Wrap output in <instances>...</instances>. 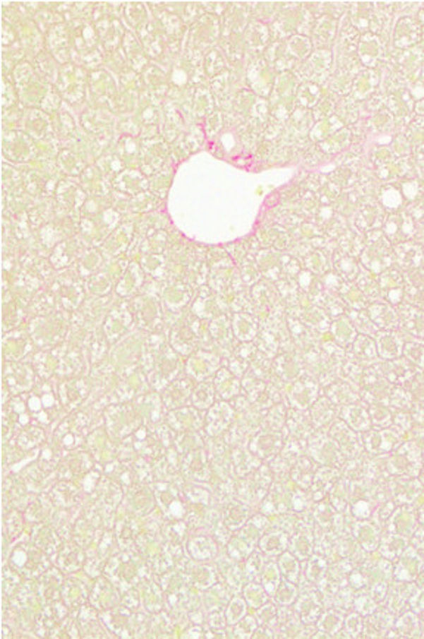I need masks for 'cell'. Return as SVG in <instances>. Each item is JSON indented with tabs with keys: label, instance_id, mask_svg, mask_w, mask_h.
Here are the masks:
<instances>
[{
	"label": "cell",
	"instance_id": "21",
	"mask_svg": "<svg viewBox=\"0 0 424 639\" xmlns=\"http://www.w3.org/2000/svg\"><path fill=\"white\" fill-rule=\"evenodd\" d=\"M274 597H276V599H277V602L280 604V606H283V607H289L291 604H293V601H295L296 597H298V590H296L295 583H292V582H289V580H286V579H284V580L280 583L279 588H277Z\"/></svg>",
	"mask_w": 424,
	"mask_h": 639
},
{
	"label": "cell",
	"instance_id": "22",
	"mask_svg": "<svg viewBox=\"0 0 424 639\" xmlns=\"http://www.w3.org/2000/svg\"><path fill=\"white\" fill-rule=\"evenodd\" d=\"M348 585H349V588L353 592L368 590V580H367L365 575L363 573V570L360 568V566H355L352 568V572L348 576Z\"/></svg>",
	"mask_w": 424,
	"mask_h": 639
},
{
	"label": "cell",
	"instance_id": "28",
	"mask_svg": "<svg viewBox=\"0 0 424 639\" xmlns=\"http://www.w3.org/2000/svg\"><path fill=\"white\" fill-rule=\"evenodd\" d=\"M423 496H424V492H423Z\"/></svg>",
	"mask_w": 424,
	"mask_h": 639
},
{
	"label": "cell",
	"instance_id": "4",
	"mask_svg": "<svg viewBox=\"0 0 424 639\" xmlns=\"http://www.w3.org/2000/svg\"><path fill=\"white\" fill-rule=\"evenodd\" d=\"M323 594L317 590H310L301 594L295 604V610L299 614L303 625H314L323 616Z\"/></svg>",
	"mask_w": 424,
	"mask_h": 639
},
{
	"label": "cell",
	"instance_id": "10",
	"mask_svg": "<svg viewBox=\"0 0 424 639\" xmlns=\"http://www.w3.org/2000/svg\"><path fill=\"white\" fill-rule=\"evenodd\" d=\"M394 632L396 638H418L421 636V626L418 613L413 610H405L396 616Z\"/></svg>",
	"mask_w": 424,
	"mask_h": 639
},
{
	"label": "cell",
	"instance_id": "1",
	"mask_svg": "<svg viewBox=\"0 0 424 639\" xmlns=\"http://www.w3.org/2000/svg\"><path fill=\"white\" fill-rule=\"evenodd\" d=\"M424 568V551L416 549L413 545L394 560V579L401 582H414Z\"/></svg>",
	"mask_w": 424,
	"mask_h": 639
},
{
	"label": "cell",
	"instance_id": "25",
	"mask_svg": "<svg viewBox=\"0 0 424 639\" xmlns=\"http://www.w3.org/2000/svg\"><path fill=\"white\" fill-rule=\"evenodd\" d=\"M405 357H406V359L414 362L416 366L424 369V348H421V352H417L416 345H406Z\"/></svg>",
	"mask_w": 424,
	"mask_h": 639
},
{
	"label": "cell",
	"instance_id": "16",
	"mask_svg": "<svg viewBox=\"0 0 424 639\" xmlns=\"http://www.w3.org/2000/svg\"><path fill=\"white\" fill-rule=\"evenodd\" d=\"M377 351L384 359H396L402 354V342H399V339L392 333L380 336L377 342Z\"/></svg>",
	"mask_w": 424,
	"mask_h": 639
},
{
	"label": "cell",
	"instance_id": "15",
	"mask_svg": "<svg viewBox=\"0 0 424 639\" xmlns=\"http://www.w3.org/2000/svg\"><path fill=\"white\" fill-rule=\"evenodd\" d=\"M329 561H330L329 557L317 552V554H314L308 559V567L305 568V576H307V579L311 583L318 585L329 573V568H330Z\"/></svg>",
	"mask_w": 424,
	"mask_h": 639
},
{
	"label": "cell",
	"instance_id": "7",
	"mask_svg": "<svg viewBox=\"0 0 424 639\" xmlns=\"http://www.w3.org/2000/svg\"><path fill=\"white\" fill-rule=\"evenodd\" d=\"M416 590L417 585L414 582H401L392 579L389 582V591L383 606H386L389 610L398 616L402 611L410 609L408 602Z\"/></svg>",
	"mask_w": 424,
	"mask_h": 639
},
{
	"label": "cell",
	"instance_id": "3",
	"mask_svg": "<svg viewBox=\"0 0 424 639\" xmlns=\"http://www.w3.org/2000/svg\"><path fill=\"white\" fill-rule=\"evenodd\" d=\"M396 614L386 606H379L371 614L365 616L363 636L365 638H387V633L395 625Z\"/></svg>",
	"mask_w": 424,
	"mask_h": 639
},
{
	"label": "cell",
	"instance_id": "6",
	"mask_svg": "<svg viewBox=\"0 0 424 639\" xmlns=\"http://www.w3.org/2000/svg\"><path fill=\"white\" fill-rule=\"evenodd\" d=\"M383 535V529L380 527V525L372 520H355L353 522V527H352V537L355 538L361 548L371 554V552H376L382 539Z\"/></svg>",
	"mask_w": 424,
	"mask_h": 639
},
{
	"label": "cell",
	"instance_id": "2",
	"mask_svg": "<svg viewBox=\"0 0 424 639\" xmlns=\"http://www.w3.org/2000/svg\"><path fill=\"white\" fill-rule=\"evenodd\" d=\"M420 526L417 508L414 504H404L396 506L392 515L389 517L387 522L384 523L383 532L389 533H398L405 538H411L416 529Z\"/></svg>",
	"mask_w": 424,
	"mask_h": 639
},
{
	"label": "cell",
	"instance_id": "11",
	"mask_svg": "<svg viewBox=\"0 0 424 639\" xmlns=\"http://www.w3.org/2000/svg\"><path fill=\"white\" fill-rule=\"evenodd\" d=\"M313 533L311 529L305 525H301L296 533L293 535L291 549L299 560H307L313 556Z\"/></svg>",
	"mask_w": 424,
	"mask_h": 639
},
{
	"label": "cell",
	"instance_id": "12",
	"mask_svg": "<svg viewBox=\"0 0 424 639\" xmlns=\"http://www.w3.org/2000/svg\"><path fill=\"white\" fill-rule=\"evenodd\" d=\"M287 547H289V535L283 530L267 533L261 539V549L269 557L281 556Z\"/></svg>",
	"mask_w": 424,
	"mask_h": 639
},
{
	"label": "cell",
	"instance_id": "13",
	"mask_svg": "<svg viewBox=\"0 0 424 639\" xmlns=\"http://www.w3.org/2000/svg\"><path fill=\"white\" fill-rule=\"evenodd\" d=\"M345 613L339 611L336 609H332L326 613H323L317 621V629L325 632L329 636L341 633L344 629V623H345Z\"/></svg>",
	"mask_w": 424,
	"mask_h": 639
},
{
	"label": "cell",
	"instance_id": "24",
	"mask_svg": "<svg viewBox=\"0 0 424 639\" xmlns=\"http://www.w3.org/2000/svg\"><path fill=\"white\" fill-rule=\"evenodd\" d=\"M410 610L420 613L424 610V586H417V590L414 591V594L410 598L408 602Z\"/></svg>",
	"mask_w": 424,
	"mask_h": 639
},
{
	"label": "cell",
	"instance_id": "5",
	"mask_svg": "<svg viewBox=\"0 0 424 639\" xmlns=\"http://www.w3.org/2000/svg\"><path fill=\"white\" fill-rule=\"evenodd\" d=\"M389 489H391L392 499L396 506L416 504L424 492V485L416 477L401 476L399 479L389 482Z\"/></svg>",
	"mask_w": 424,
	"mask_h": 639
},
{
	"label": "cell",
	"instance_id": "26",
	"mask_svg": "<svg viewBox=\"0 0 424 639\" xmlns=\"http://www.w3.org/2000/svg\"><path fill=\"white\" fill-rule=\"evenodd\" d=\"M410 545H413L418 551H424V526L423 525H420L416 529V532L413 533V537L410 538Z\"/></svg>",
	"mask_w": 424,
	"mask_h": 639
},
{
	"label": "cell",
	"instance_id": "18",
	"mask_svg": "<svg viewBox=\"0 0 424 639\" xmlns=\"http://www.w3.org/2000/svg\"><path fill=\"white\" fill-rule=\"evenodd\" d=\"M364 621H365V616L360 614L355 610L349 611L348 616L345 617L344 629L341 633L346 638H361L363 631H364Z\"/></svg>",
	"mask_w": 424,
	"mask_h": 639
},
{
	"label": "cell",
	"instance_id": "20",
	"mask_svg": "<svg viewBox=\"0 0 424 639\" xmlns=\"http://www.w3.org/2000/svg\"><path fill=\"white\" fill-rule=\"evenodd\" d=\"M336 514H337V511L334 510V507L330 503H321L314 510V519L321 529L332 530Z\"/></svg>",
	"mask_w": 424,
	"mask_h": 639
},
{
	"label": "cell",
	"instance_id": "8",
	"mask_svg": "<svg viewBox=\"0 0 424 639\" xmlns=\"http://www.w3.org/2000/svg\"><path fill=\"white\" fill-rule=\"evenodd\" d=\"M364 443L367 451H370L371 454H384L396 450L398 445L401 443V439L392 430H377L370 431L364 439Z\"/></svg>",
	"mask_w": 424,
	"mask_h": 639
},
{
	"label": "cell",
	"instance_id": "27",
	"mask_svg": "<svg viewBox=\"0 0 424 639\" xmlns=\"http://www.w3.org/2000/svg\"><path fill=\"white\" fill-rule=\"evenodd\" d=\"M420 617V626H421V636H424V610L418 613Z\"/></svg>",
	"mask_w": 424,
	"mask_h": 639
},
{
	"label": "cell",
	"instance_id": "14",
	"mask_svg": "<svg viewBox=\"0 0 424 639\" xmlns=\"http://www.w3.org/2000/svg\"><path fill=\"white\" fill-rule=\"evenodd\" d=\"M382 370L389 382L396 385L405 383L413 378V370L405 359H392V362H389L386 367H382Z\"/></svg>",
	"mask_w": 424,
	"mask_h": 639
},
{
	"label": "cell",
	"instance_id": "19",
	"mask_svg": "<svg viewBox=\"0 0 424 639\" xmlns=\"http://www.w3.org/2000/svg\"><path fill=\"white\" fill-rule=\"evenodd\" d=\"M379 607V604L372 599V597L370 595L368 590H363V591H357L353 592V599H352V609L355 611H358L363 616H368L376 609Z\"/></svg>",
	"mask_w": 424,
	"mask_h": 639
},
{
	"label": "cell",
	"instance_id": "9",
	"mask_svg": "<svg viewBox=\"0 0 424 639\" xmlns=\"http://www.w3.org/2000/svg\"><path fill=\"white\" fill-rule=\"evenodd\" d=\"M408 547H410V538H405V537H402V535H398V533L383 532L379 548L376 552L382 557L394 561Z\"/></svg>",
	"mask_w": 424,
	"mask_h": 639
},
{
	"label": "cell",
	"instance_id": "23",
	"mask_svg": "<svg viewBox=\"0 0 424 639\" xmlns=\"http://www.w3.org/2000/svg\"><path fill=\"white\" fill-rule=\"evenodd\" d=\"M387 591H389V582H386V580L375 582L372 585H370V588H368L370 595L372 597V599H375L379 604V606H383V604H384L386 597H387Z\"/></svg>",
	"mask_w": 424,
	"mask_h": 639
},
{
	"label": "cell",
	"instance_id": "17",
	"mask_svg": "<svg viewBox=\"0 0 424 639\" xmlns=\"http://www.w3.org/2000/svg\"><path fill=\"white\" fill-rule=\"evenodd\" d=\"M279 568L281 576L292 583H298L301 578V566L298 559L291 552H283L279 560Z\"/></svg>",
	"mask_w": 424,
	"mask_h": 639
}]
</instances>
